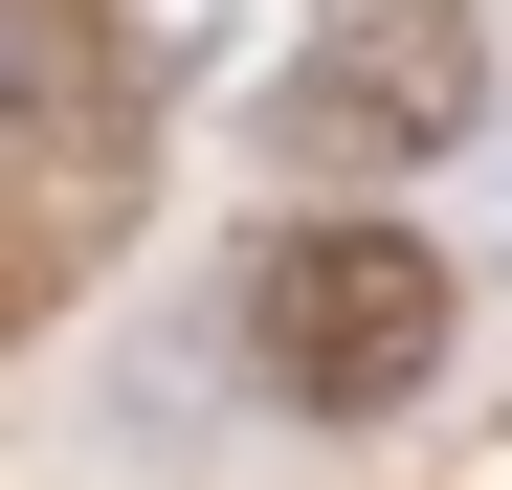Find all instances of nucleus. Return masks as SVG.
<instances>
[{"mask_svg": "<svg viewBox=\"0 0 512 490\" xmlns=\"http://www.w3.org/2000/svg\"><path fill=\"white\" fill-rule=\"evenodd\" d=\"M446 245L423 223H268V268H245V335H268V401L290 424H401L423 379H446Z\"/></svg>", "mask_w": 512, "mask_h": 490, "instance_id": "1", "label": "nucleus"}, {"mask_svg": "<svg viewBox=\"0 0 512 490\" xmlns=\"http://www.w3.org/2000/svg\"><path fill=\"white\" fill-rule=\"evenodd\" d=\"M490 112V23L468 0H357V23H290L268 67V156L290 179H423Z\"/></svg>", "mask_w": 512, "mask_h": 490, "instance_id": "2", "label": "nucleus"}, {"mask_svg": "<svg viewBox=\"0 0 512 490\" xmlns=\"http://www.w3.org/2000/svg\"><path fill=\"white\" fill-rule=\"evenodd\" d=\"M312 0H112V45L156 67V90H223V67H290Z\"/></svg>", "mask_w": 512, "mask_h": 490, "instance_id": "3", "label": "nucleus"}, {"mask_svg": "<svg viewBox=\"0 0 512 490\" xmlns=\"http://www.w3.org/2000/svg\"><path fill=\"white\" fill-rule=\"evenodd\" d=\"M0 45H23V0H0ZM0 90H23V67H0Z\"/></svg>", "mask_w": 512, "mask_h": 490, "instance_id": "4", "label": "nucleus"}]
</instances>
